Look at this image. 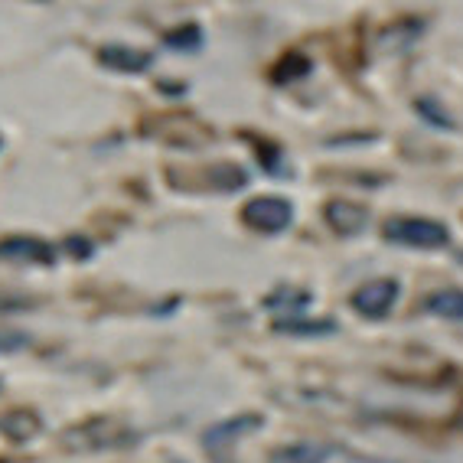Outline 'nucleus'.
<instances>
[{"instance_id":"1","label":"nucleus","mask_w":463,"mask_h":463,"mask_svg":"<svg viewBox=\"0 0 463 463\" xmlns=\"http://www.w3.org/2000/svg\"><path fill=\"white\" fill-rule=\"evenodd\" d=\"M241 222L265 235H278L294 222V206L281 196H255L241 206Z\"/></svg>"},{"instance_id":"2","label":"nucleus","mask_w":463,"mask_h":463,"mask_svg":"<svg viewBox=\"0 0 463 463\" xmlns=\"http://www.w3.org/2000/svg\"><path fill=\"white\" fill-rule=\"evenodd\" d=\"M385 239L398 245H411V249H444L450 241V232L444 222L434 219H392L385 225Z\"/></svg>"},{"instance_id":"3","label":"nucleus","mask_w":463,"mask_h":463,"mask_svg":"<svg viewBox=\"0 0 463 463\" xmlns=\"http://www.w3.org/2000/svg\"><path fill=\"white\" fill-rule=\"evenodd\" d=\"M128 440V430L121 424H115L111 418H95V421H85L79 428H69L62 434V444L69 450H108V447H121Z\"/></svg>"},{"instance_id":"4","label":"nucleus","mask_w":463,"mask_h":463,"mask_svg":"<svg viewBox=\"0 0 463 463\" xmlns=\"http://www.w3.org/2000/svg\"><path fill=\"white\" fill-rule=\"evenodd\" d=\"M398 300V281L395 278H379V281H369L353 294V307L365 320H382V317L392 314V307Z\"/></svg>"},{"instance_id":"5","label":"nucleus","mask_w":463,"mask_h":463,"mask_svg":"<svg viewBox=\"0 0 463 463\" xmlns=\"http://www.w3.org/2000/svg\"><path fill=\"white\" fill-rule=\"evenodd\" d=\"M0 261H14V265H56V249L50 241H40L33 235H10L0 241Z\"/></svg>"},{"instance_id":"6","label":"nucleus","mask_w":463,"mask_h":463,"mask_svg":"<svg viewBox=\"0 0 463 463\" xmlns=\"http://www.w3.org/2000/svg\"><path fill=\"white\" fill-rule=\"evenodd\" d=\"M261 424H265V418H261V414H235L232 421H222V424H215V428H209L206 438H203V447H206L215 460H222L225 450H229L235 440H241L245 434L258 430Z\"/></svg>"},{"instance_id":"7","label":"nucleus","mask_w":463,"mask_h":463,"mask_svg":"<svg viewBox=\"0 0 463 463\" xmlns=\"http://www.w3.org/2000/svg\"><path fill=\"white\" fill-rule=\"evenodd\" d=\"M323 219L339 235H359L369 225V209L363 203H353V199H330L323 206Z\"/></svg>"},{"instance_id":"8","label":"nucleus","mask_w":463,"mask_h":463,"mask_svg":"<svg viewBox=\"0 0 463 463\" xmlns=\"http://www.w3.org/2000/svg\"><path fill=\"white\" fill-rule=\"evenodd\" d=\"M99 62L105 69H111V72H144V69L154 62V56L144 50H131V46H125V43H108V46H101L99 50Z\"/></svg>"},{"instance_id":"9","label":"nucleus","mask_w":463,"mask_h":463,"mask_svg":"<svg viewBox=\"0 0 463 463\" xmlns=\"http://www.w3.org/2000/svg\"><path fill=\"white\" fill-rule=\"evenodd\" d=\"M330 457H333L330 444H310V440L271 450V463H326Z\"/></svg>"},{"instance_id":"10","label":"nucleus","mask_w":463,"mask_h":463,"mask_svg":"<svg viewBox=\"0 0 463 463\" xmlns=\"http://www.w3.org/2000/svg\"><path fill=\"white\" fill-rule=\"evenodd\" d=\"M0 430H4L10 440H33L43 430V424L30 408H14V411L0 414Z\"/></svg>"},{"instance_id":"11","label":"nucleus","mask_w":463,"mask_h":463,"mask_svg":"<svg viewBox=\"0 0 463 463\" xmlns=\"http://www.w3.org/2000/svg\"><path fill=\"white\" fill-rule=\"evenodd\" d=\"M418 33H421V20H395V24L379 36V50H385V52L405 50L408 43L418 40Z\"/></svg>"},{"instance_id":"12","label":"nucleus","mask_w":463,"mask_h":463,"mask_svg":"<svg viewBox=\"0 0 463 463\" xmlns=\"http://www.w3.org/2000/svg\"><path fill=\"white\" fill-rule=\"evenodd\" d=\"M434 317H444V320H463V290L457 288H444V290H434L428 300H424Z\"/></svg>"},{"instance_id":"13","label":"nucleus","mask_w":463,"mask_h":463,"mask_svg":"<svg viewBox=\"0 0 463 463\" xmlns=\"http://www.w3.org/2000/svg\"><path fill=\"white\" fill-rule=\"evenodd\" d=\"M278 333H288V336H330L339 326L333 320H294V317H284V320L274 323Z\"/></svg>"},{"instance_id":"14","label":"nucleus","mask_w":463,"mask_h":463,"mask_svg":"<svg viewBox=\"0 0 463 463\" xmlns=\"http://www.w3.org/2000/svg\"><path fill=\"white\" fill-rule=\"evenodd\" d=\"M209 183H213L215 190H241L245 183H249V174L241 170L239 164H215L213 170H209Z\"/></svg>"},{"instance_id":"15","label":"nucleus","mask_w":463,"mask_h":463,"mask_svg":"<svg viewBox=\"0 0 463 463\" xmlns=\"http://www.w3.org/2000/svg\"><path fill=\"white\" fill-rule=\"evenodd\" d=\"M203 43L206 40H203V30L196 24H186L183 30H174V33L164 36V46L174 52H196Z\"/></svg>"},{"instance_id":"16","label":"nucleus","mask_w":463,"mask_h":463,"mask_svg":"<svg viewBox=\"0 0 463 463\" xmlns=\"http://www.w3.org/2000/svg\"><path fill=\"white\" fill-rule=\"evenodd\" d=\"M314 69V62L307 56H300V52H288V56L278 62V72H274V79L278 82H294V79H300V75H307Z\"/></svg>"},{"instance_id":"17","label":"nucleus","mask_w":463,"mask_h":463,"mask_svg":"<svg viewBox=\"0 0 463 463\" xmlns=\"http://www.w3.org/2000/svg\"><path fill=\"white\" fill-rule=\"evenodd\" d=\"M307 294L304 290H294V288H281V290H274L271 298L265 300L268 310H300V307L307 304Z\"/></svg>"},{"instance_id":"18","label":"nucleus","mask_w":463,"mask_h":463,"mask_svg":"<svg viewBox=\"0 0 463 463\" xmlns=\"http://www.w3.org/2000/svg\"><path fill=\"white\" fill-rule=\"evenodd\" d=\"M30 346V336L24 330H14V326H0V356H10V353H20V349Z\"/></svg>"},{"instance_id":"19","label":"nucleus","mask_w":463,"mask_h":463,"mask_svg":"<svg viewBox=\"0 0 463 463\" xmlns=\"http://www.w3.org/2000/svg\"><path fill=\"white\" fill-rule=\"evenodd\" d=\"M418 111H421V115H428V125L444 128V131H450V128H454V121H450V118H447L438 105H434V99H421V101H418Z\"/></svg>"},{"instance_id":"20","label":"nucleus","mask_w":463,"mask_h":463,"mask_svg":"<svg viewBox=\"0 0 463 463\" xmlns=\"http://www.w3.org/2000/svg\"><path fill=\"white\" fill-rule=\"evenodd\" d=\"M66 249H69V255L79 258V261H89V258H91V241L82 239V235H69Z\"/></svg>"},{"instance_id":"21","label":"nucleus","mask_w":463,"mask_h":463,"mask_svg":"<svg viewBox=\"0 0 463 463\" xmlns=\"http://www.w3.org/2000/svg\"><path fill=\"white\" fill-rule=\"evenodd\" d=\"M349 463H389V460H349Z\"/></svg>"}]
</instances>
